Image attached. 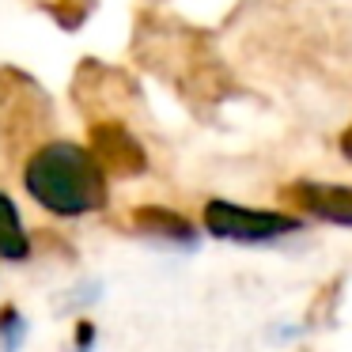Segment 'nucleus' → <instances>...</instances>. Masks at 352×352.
I'll return each mask as SVG.
<instances>
[{
	"label": "nucleus",
	"instance_id": "1",
	"mask_svg": "<svg viewBox=\"0 0 352 352\" xmlns=\"http://www.w3.org/2000/svg\"><path fill=\"white\" fill-rule=\"evenodd\" d=\"M23 186L46 212L76 220L107 205V170L76 140H46L23 167Z\"/></svg>",
	"mask_w": 352,
	"mask_h": 352
},
{
	"label": "nucleus",
	"instance_id": "2",
	"mask_svg": "<svg viewBox=\"0 0 352 352\" xmlns=\"http://www.w3.org/2000/svg\"><path fill=\"white\" fill-rule=\"evenodd\" d=\"M205 228L208 235L216 239H228V243H273V239H284V235H296L303 228V220L288 212H269V208H246V205H235V201H208L205 205Z\"/></svg>",
	"mask_w": 352,
	"mask_h": 352
},
{
	"label": "nucleus",
	"instance_id": "3",
	"mask_svg": "<svg viewBox=\"0 0 352 352\" xmlns=\"http://www.w3.org/2000/svg\"><path fill=\"white\" fill-rule=\"evenodd\" d=\"M91 155L99 160L102 170H114V175H140L148 167L144 148L118 122H102L91 129Z\"/></svg>",
	"mask_w": 352,
	"mask_h": 352
},
{
	"label": "nucleus",
	"instance_id": "4",
	"mask_svg": "<svg viewBox=\"0 0 352 352\" xmlns=\"http://www.w3.org/2000/svg\"><path fill=\"white\" fill-rule=\"evenodd\" d=\"M292 201H296L303 212H311L314 220L326 223H341L352 228V186H333V182H296L288 186Z\"/></svg>",
	"mask_w": 352,
	"mask_h": 352
},
{
	"label": "nucleus",
	"instance_id": "5",
	"mask_svg": "<svg viewBox=\"0 0 352 352\" xmlns=\"http://www.w3.org/2000/svg\"><path fill=\"white\" fill-rule=\"evenodd\" d=\"M31 258V235L23 228L16 201L0 190V261H27Z\"/></svg>",
	"mask_w": 352,
	"mask_h": 352
},
{
	"label": "nucleus",
	"instance_id": "6",
	"mask_svg": "<svg viewBox=\"0 0 352 352\" xmlns=\"http://www.w3.org/2000/svg\"><path fill=\"white\" fill-rule=\"evenodd\" d=\"M133 220H137L140 231H148V235H160V239H167V243H186V246L193 243L190 220H186V216H178V212H170V208L148 205V208H137V216H133Z\"/></svg>",
	"mask_w": 352,
	"mask_h": 352
},
{
	"label": "nucleus",
	"instance_id": "7",
	"mask_svg": "<svg viewBox=\"0 0 352 352\" xmlns=\"http://www.w3.org/2000/svg\"><path fill=\"white\" fill-rule=\"evenodd\" d=\"M23 341V318H19L16 307H0V344L4 352H16Z\"/></svg>",
	"mask_w": 352,
	"mask_h": 352
},
{
	"label": "nucleus",
	"instance_id": "8",
	"mask_svg": "<svg viewBox=\"0 0 352 352\" xmlns=\"http://www.w3.org/2000/svg\"><path fill=\"white\" fill-rule=\"evenodd\" d=\"M91 337H95V326H91V322H80V329H76V349H80V352H87Z\"/></svg>",
	"mask_w": 352,
	"mask_h": 352
},
{
	"label": "nucleus",
	"instance_id": "9",
	"mask_svg": "<svg viewBox=\"0 0 352 352\" xmlns=\"http://www.w3.org/2000/svg\"><path fill=\"white\" fill-rule=\"evenodd\" d=\"M341 152H344V160L352 163V129H344V137H341Z\"/></svg>",
	"mask_w": 352,
	"mask_h": 352
}]
</instances>
